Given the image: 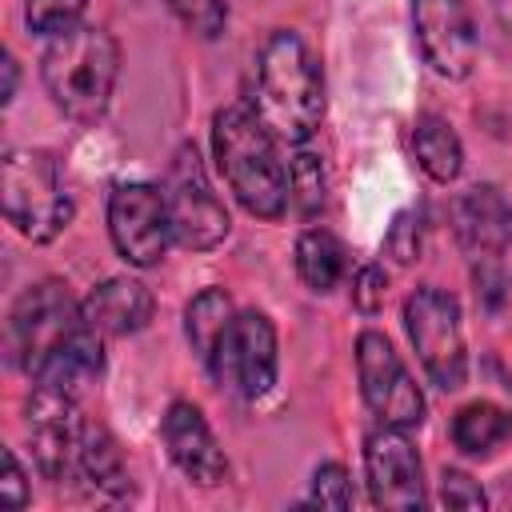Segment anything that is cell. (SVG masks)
<instances>
[{"label":"cell","mask_w":512,"mask_h":512,"mask_svg":"<svg viewBox=\"0 0 512 512\" xmlns=\"http://www.w3.org/2000/svg\"><path fill=\"white\" fill-rule=\"evenodd\" d=\"M384 296H388V276H384V268H380V264H364V268L356 272V280H352V304H356L360 312H376V308L384 304Z\"/></svg>","instance_id":"28"},{"label":"cell","mask_w":512,"mask_h":512,"mask_svg":"<svg viewBox=\"0 0 512 512\" xmlns=\"http://www.w3.org/2000/svg\"><path fill=\"white\" fill-rule=\"evenodd\" d=\"M492 12H496V20H500V28L512 36V0H492Z\"/></svg>","instance_id":"31"},{"label":"cell","mask_w":512,"mask_h":512,"mask_svg":"<svg viewBox=\"0 0 512 512\" xmlns=\"http://www.w3.org/2000/svg\"><path fill=\"white\" fill-rule=\"evenodd\" d=\"M24 428H28L36 468L52 484L80 480V448H84L88 420L80 416L72 392L52 388V384H36L28 404H24Z\"/></svg>","instance_id":"8"},{"label":"cell","mask_w":512,"mask_h":512,"mask_svg":"<svg viewBox=\"0 0 512 512\" xmlns=\"http://www.w3.org/2000/svg\"><path fill=\"white\" fill-rule=\"evenodd\" d=\"M412 28L432 72L464 80L476 64L480 36L464 0H412Z\"/></svg>","instance_id":"12"},{"label":"cell","mask_w":512,"mask_h":512,"mask_svg":"<svg viewBox=\"0 0 512 512\" xmlns=\"http://www.w3.org/2000/svg\"><path fill=\"white\" fill-rule=\"evenodd\" d=\"M40 76L52 104L68 120L96 124L112 104V88L120 76V44L104 28L76 24L48 40Z\"/></svg>","instance_id":"3"},{"label":"cell","mask_w":512,"mask_h":512,"mask_svg":"<svg viewBox=\"0 0 512 512\" xmlns=\"http://www.w3.org/2000/svg\"><path fill=\"white\" fill-rule=\"evenodd\" d=\"M84 4H88V0H28V4H24V16H28V28H32V32L60 36V32L76 28Z\"/></svg>","instance_id":"23"},{"label":"cell","mask_w":512,"mask_h":512,"mask_svg":"<svg viewBox=\"0 0 512 512\" xmlns=\"http://www.w3.org/2000/svg\"><path fill=\"white\" fill-rule=\"evenodd\" d=\"M80 480H88L92 488L108 492V496H128L132 480H128V464L120 456V444L112 440L108 428L92 424L84 428V448H80Z\"/></svg>","instance_id":"19"},{"label":"cell","mask_w":512,"mask_h":512,"mask_svg":"<svg viewBox=\"0 0 512 512\" xmlns=\"http://www.w3.org/2000/svg\"><path fill=\"white\" fill-rule=\"evenodd\" d=\"M8 356L36 384H52L72 396L104 368L100 332L88 324L64 280H40L16 296L8 312Z\"/></svg>","instance_id":"1"},{"label":"cell","mask_w":512,"mask_h":512,"mask_svg":"<svg viewBox=\"0 0 512 512\" xmlns=\"http://www.w3.org/2000/svg\"><path fill=\"white\" fill-rule=\"evenodd\" d=\"M0 460H4L0 500H4L8 508H24V504H28V480H24V468H20V460H16V452H12V448H4V452H0Z\"/></svg>","instance_id":"29"},{"label":"cell","mask_w":512,"mask_h":512,"mask_svg":"<svg viewBox=\"0 0 512 512\" xmlns=\"http://www.w3.org/2000/svg\"><path fill=\"white\" fill-rule=\"evenodd\" d=\"M384 252L396 260V264H416L420 252H424V220L420 212H396L388 236H384Z\"/></svg>","instance_id":"24"},{"label":"cell","mask_w":512,"mask_h":512,"mask_svg":"<svg viewBox=\"0 0 512 512\" xmlns=\"http://www.w3.org/2000/svg\"><path fill=\"white\" fill-rule=\"evenodd\" d=\"M356 376H360V392L364 404L372 408V416L388 428H416L424 420V392L416 388V380L408 376L400 352L392 348V340L384 332H360L356 340Z\"/></svg>","instance_id":"10"},{"label":"cell","mask_w":512,"mask_h":512,"mask_svg":"<svg viewBox=\"0 0 512 512\" xmlns=\"http://www.w3.org/2000/svg\"><path fill=\"white\" fill-rule=\"evenodd\" d=\"M512 440V416L500 404L476 400L452 416V444L468 456H492Z\"/></svg>","instance_id":"18"},{"label":"cell","mask_w":512,"mask_h":512,"mask_svg":"<svg viewBox=\"0 0 512 512\" xmlns=\"http://www.w3.org/2000/svg\"><path fill=\"white\" fill-rule=\"evenodd\" d=\"M212 152L232 196L260 220H276L288 208V172L276 152V136L252 108H220L212 116Z\"/></svg>","instance_id":"4"},{"label":"cell","mask_w":512,"mask_h":512,"mask_svg":"<svg viewBox=\"0 0 512 512\" xmlns=\"http://www.w3.org/2000/svg\"><path fill=\"white\" fill-rule=\"evenodd\" d=\"M160 436H164V448L172 456V464L200 488H212L228 476V460H224V448L216 444L204 412L188 400H176L168 404L164 412V424H160Z\"/></svg>","instance_id":"14"},{"label":"cell","mask_w":512,"mask_h":512,"mask_svg":"<svg viewBox=\"0 0 512 512\" xmlns=\"http://www.w3.org/2000/svg\"><path fill=\"white\" fill-rule=\"evenodd\" d=\"M0 68H4V88H0V100H4V104H12V96H16V80H20V72H16V60H12V52H4Z\"/></svg>","instance_id":"30"},{"label":"cell","mask_w":512,"mask_h":512,"mask_svg":"<svg viewBox=\"0 0 512 512\" xmlns=\"http://www.w3.org/2000/svg\"><path fill=\"white\" fill-rule=\"evenodd\" d=\"M404 328L416 348V360L424 376L440 392H456L468 376V352H464V324L460 304L452 292L424 284L404 300Z\"/></svg>","instance_id":"6"},{"label":"cell","mask_w":512,"mask_h":512,"mask_svg":"<svg viewBox=\"0 0 512 512\" xmlns=\"http://www.w3.org/2000/svg\"><path fill=\"white\" fill-rule=\"evenodd\" d=\"M0 200H4L8 224L32 244L60 236L72 220V196L60 180V164L44 148H8L4 152Z\"/></svg>","instance_id":"5"},{"label":"cell","mask_w":512,"mask_h":512,"mask_svg":"<svg viewBox=\"0 0 512 512\" xmlns=\"http://www.w3.org/2000/svg\"><path fill=\"white\" fill-rule=\"evenodd\" d=\"M164 200L172 216V240L188 252H208L228 236V208L212 192L192 144H180L168 164Z\"/></svg>","instance_id":"7"},{"label":"cell","mask_w":512,"mask_h":512,"mask_svg":"<svg viewBox=\"0 0 512 512\" xmlns=\"http://www.w3.org/2000/svg\"><path fill=\"white\" fill-rule=\"evenodd\" d=\"M168 8L204 40H216L228 24V8L224 0H168Z\"/></svg>","instance_id":"25"},{"label":"cell","mask_w":512,"mask_h":512,"mask_svg":"<svg viewBox=\"0 0 512 512\" xmlns=\"http://www.w3.org/2000/svg\"><path fill=\"white\" fill-rule=\"evenodd\" d=\"M232 316H236V308H232V296L224 288H204L200 296H192V304L184 312V332H188L192 352L204 364H208V356H212V348H216V340Z\"/></svg>","instance_id":"21"},{"label":"cell","mask_w":512,"mask_h":512,"mask_svg":"<svg viewBox=\"0 0 512 512\" xmlns=\"http://www.w3.org/2000/svg\"><path fill=\"white\" fill-rule=\"evenodd\" d=\"M308 504H320V508H352V480L344 472V464L328 460L312 472V496Z\"/></svg>","instance_id":"26"},{"label":"cell","mask_w":512,"mask_h":512,"mask_svg":"<svg viewBox=\"0 0 512 512\" xmlns=\"http://www.w3.org/2000/svg\"><path fill=\"white\" fill-rule=\"evenodd\" d=\"M324 192H328V180H324L320 156L316 152H296L292 168H288V204L300 216H316L324 208Z\"/></svg>","instance_id":"22"},{"label":"cell","mask_w":512,"mask_h":512,"mask_svg":"<svg viewBox=\"0 0 512 512\" xmlns=\"http://www.w3.org/2000/svg\"><path fill=\"white\" fill-rule=\"evenodd\" d=\"M252 112L280 144H304L316 136L324 116V80L308 44L276 28L256 52L252 76Z\"/></svg>","instance_id":"2"},{"label":"cell","mask_w":512,"mask_h":512,"mask_svg":"<svg viewBox=\"0 0 512 512\" xmlns=\"http://www.w3.org/2000/svg\"><path fill=\"white\" fill-rule=\"evenodd\" d=\"M412 152H416V164L436 180V184H448L460 176L464 168V148H460V136L456 128L436 116V112H424L412 128Z\"/></svg>","instance_id":"17"},{"label":"cell","mask_w":512,"mask_h":512,"mask_svg":"<svg viewBox=\"0 0 512 512\" xmlns=\"http://www.w3.org/2000/svg\"><path fill=\"white\" fill-rule=\"evenodd\" d=\"M444 508H468V512H476V508H484L488 504V496H484V488L468 476V472H444L440 476V496H436Z\"/></svg>","instance_id":"27"},{"label":"cell","mask_w":512,"mask_h":512,"mask_svg":"<svg viewBox=\"0 0 512 512\" xmlns=\"http://www.w3.org/2000/svg\"><path fill=\"white\" fill-rule=\"evenodd\" d=\"M88 324L100 332V336H128V332H140L148 320H152V292L140 284V280H128V276H112L104 284H96L84 300H80Z\"/></svg>","instance_id":"16"},{"label":"cell","mask_w":512,"mask_h":512,"mask_svg":"<svg viewBox=\"0 0 512 512\" xmlns=\"http://www.w3.org/2000/svg\"><path fill=\"white\" fill-rule=\"evenodd\" d=\"M344 244L328 228H308L296 240V272L312 292H332L344 276Z\"/></svg>","instance_id":"20"},{"label":"cell","mask_w":512,"mask_h":512,"mask_svg":"<svg viewBox=\"0 0 512 512\" xmlns=\"http://www.w3.org/2000/svg\"><path fill=\"white\" fill-rule=\"evenodd\" d=\"M452 232L456 244L472 260H500L512 244V208L496 184H476L452 200Z\"/></svg>","instance_id":"15"},{"label":"cell","mask_w":512,"mask_h":512,"mask_svg":"<svg viewBox=\"0 0 512 512\" xmlns=\"http://www.w3.org/2000/svg\"><path fill=\"white\" fill-rule=\"evenodd\" d=\"M108 236L128 264L136 268L160 264L172 240V216L164 192L144 180L116 184L108 196Z\"/></svg>","instance_id":"11"},{"label":"cell","mask_w":512,"mask_h":512,"mask_svg":"<svg viewBox=\"0 0 512 512\" xmlns=\"http://www.w3.org/2000/svg\"><path fill=\"white\" fill-rule=\"evenodd\" d=\"M364 472H368V496L376 508L412 512L424 508V472L416 448L404 440V428L380 424L364 440Z\"/></svg>","instance_id":"13"},{"label":"cell","mask_w":512,"mask_h":512,"mask_svg":"<svg viewBox=\"0 0 512 512\" xmlns=\"http://www.w3.org/2000/svg\"><path fill=\"white\" fill-rule=\"evenodd\" d=\"M208 368L220 388L256 400L276 384V328L264 312H236L220 332Z\"/></svg>","instance_id":"9"}]
</instances>
